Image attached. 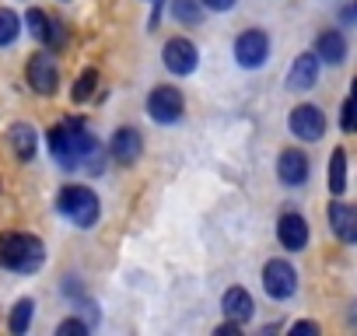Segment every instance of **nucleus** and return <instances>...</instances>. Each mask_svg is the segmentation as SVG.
Masks as SVG:
<instances>
[{
  "mask_svg": "<svg viewBox=\"0 0 357 336\" xmlns=\"http://www.w3.org/2000/svg\"><path fill=\"white\" fill-rule=\"evenodd\" d=\"M263 287H266V294L277 298V301L291 298L294 287H298V273H294V266H291L287 259H270V263L263 266Z\"/></svg>",
  "mask_w": 357,
  "mask_h": 336,
  "instance_id": "obj_6",
  "label": "nucleus"
},
{
  "mask_svg": "<svg viewBox=\"0 0 357 336\" xmlns=\"http://www.w3.org/2000/svg\"><path fill=\"white\" fill-rule=\"evenodd\" d=\"M8 140H11V151L18 161H32L36 158V130L29 123H15L8 130Z\"/></svg>",
  "mask_w": 357,
  "mask_h": 336,
  "instance_id": "obj_16",
  "label": "nucleus"
},
{
  "mask_svg": "<svg viewBox=\"0 0 357 336\" xmlns=\"http://www.w3.org/2000/svg\"><path fill=\"white\" fill-rule=\"evenodd\" d=\"M56 333H88V322H81V319H63V322L56 326Z\"/></svg>",
  "mask_w": 357,
  "mask_h": 336,
  "instance_id": "obj_25",
  "label": "nucleus"
},
{
  "mask_svg": "<svg viewBox=\"0 0 357 336\" xmlns=\"http://www.w3.org/2000/svg\"><path fill=\"white\" fill-rule=\"evenodd\" d=\"M277 176H280V183H287V186H301V183L308 179V158H305V151H298V147L280 151V158H277Z\"/></svg>",
  "mask_w": 357,
  "mask_h": 336,
  "instance_id": "obj_11",
  "label": "nucleus"
},
{
  "mask_svg": "<svg viewBox=\"0 0 357 336\" xmlns=\"http://www.w3.org/2000/svg\"><path fill=\"white\" fill-rule=\"evenodd\" d=\"M319 56L315 53H301L298 60H294V67H291V74H287V84L294 88V91H305V88H312L315 84V77H319Z\"/></svg>",
  "mask_w": 357,
  "mask_h": 336,
  "instance_id": "obj_15",
  "label": "nucleus"
},
{
  "mask_svg": "<svg viewBox=\"0 0 357 336\" xmlns=\"http://www.w3.org/2000/svg\"><path fill=\"white\" fill-rule=\"evenodd\" d=\"M140 151H144V144H140V133H137L133 126H123V130L112 133V144H109L112 161H119V165H133V161L140 158Z\"/></svg>",
  "mask_w": 357,
  "mask_h": 336,
  "instance_id": "obj_13",
  "label": "nucleus"
},
{
  "mask_svg": "<svg viewBox=\"0 0 357 336\" xmlns=\"http://www.w3.org/2000/svg\"><path fill=\"white\" fill-rule=\"evenodd\" d=\"M204 8H211V11H228V8H235V0H204Z\"/></svg>",
  "mask_w": 357,
  "mask_h": 336,
  "instance_id": "obj_27",
  "label": "nucleus"
},
{
  "mask_svg": "<svg viewBox=\"0 0 357 336\" xmlns=\"http://www.w3.org/2000/svg\"><path fill=\"white\" fill-rule=\"evenodd\" d=\"M46 259V245L36 235H0V266L15 273H36Z\"/></svg>",
  "mask_w": 357,
  "mask_h": 336,
  "instance_id": "obj_2",
  "label": "nucleus"
},
{
  "mask_svg": "<svg viewBox=\"0 0 357 336\" xmlns=\"http://www.w3.org/2000/svg\"><path fill=\"white\" fill-rule=\"evenodd\" d=\"M56 207L77 228H91L98 221V211H102L98 207V197L91 190H84V186H63L60 197H56Z\"/></svg>",
  "mask_w": 357,
  "mask_h": 336,
  "instance_id": "obj_3",
  "label": "nucleus"
},
{
  "mask_svg": "<svg viewBox=\"0 0 357 336\" xmlns=\"http://www.w3.org/2000/svg\"><path fill=\"white\" fill-rule=\"evenodd\" d=\"M343 130H347V133H354V130H357V81H354L350 98L343 102Z\"/></svg>",
  "mask_w": 357,
  "mask_h": 336,
  "instance_id": "obj_24",
  "label": "nucleus"
},
{
  "mask_svg": "<svg viewBox=\"0 0 357 336\" xmlns=\"http://www.w3.org/2000/svg\"><path fill=\"white\" fill-rule=\"evenodd\" d=\"M266 56H270V39H266V32H259V29H252V32H242L238 39H235V60L242 63V67H263L266 63Z\"/></svg>",
  "mask_w": 357,
  "mask_h": 336,
  "instance_id": "obj_7",
  "label": "nucleus"
},
{
  "mask_svg": "<svg viewBox=\"0 0 357 336\" xmlns=\"http://www.w3.org/2000/svg\"><path fill=\"white\" fill-rule=\"evenodd\" d=\"M183 112H186V102H183V91H178V88L165 84V88H154L147 95V116L154 123H178Z\"/></svg>",
  "mask_w": 357,
  "mask_h": 336,
  "instance_id": "obj_4",
  "label": "nucleus"
},
{
  "mask_svg": "<svg viewBox=\"0 0 357 336\" xmlns=\"http://www.w3.org/2000/svg\"><path fill=\"white\" fill-rule=\"evenodd\" d=\"M25 25H29V32L36 36V39H43L46 43V36H50V18H46V11H39V8H29V15H25Z\"/></svg>",
  "mask_w": 357,
  "mask_h": 336,
  "instance_id": "obj_22",
  "label": "nucleus"
},
{
  "mask_svg": "<svg viewBox=\"0 0 357 336\" xmlns=\"http://www.w3.org/2000/svg\"><path fill=\"white\" fill-rule=\"evenodd\" d=\"M200 4L197 0H172V18L175 22H183V25H197L200 22Z\"/></svg>",
  "mask_w": 357,
  "mask_h": 336,
  "instance_id": "obj_20",
  "label": "nucleus"
},
{
  "mask_svg": "<svg viewBox=\"0 0 357 336\" xmlns=\"http://www.w3.org/2000/svg\"><path fill=\"white\" fill-rule=\"evenodd\" d=\"M50 151H53L56 165L67 168V172H77V168L102 172V161H105L98 140L77 119H67V123H60V126L50 130Z\"/></svg>",
  "mask_w": 357,
  "mask_h": 336,
  "instance_id": "obj_1",
  "label": "nucleus"
},
{
  "mask_svg": "<svg viewBox=\"0 0 357 336\" xmlns=\"http://www.w3.org/2000/svg\"><path fill=\"white\" fill-rule=\"evenodd\" d=\"M22 32V18L11 8H0V46H11Z\"/></svg>",
  "mask_w": 357,
  "mask_h": 336,
  "instance_id": "obj_19",
  "label": "nucleus"
},
{
  "mask_svg": "<svg viewBox=\"0 0 357 336\" xmlns=\"http://www.w3.org/2000/svg\"><path fill=\"white\" fill-rule=\"evenodd\" d=\"M277 238H280V245H284L287 252L305 249V245H308V221H305L301 214H294V211L280 214V221H277Z\"/></svg>",
  "mask_w": 357,
  "mask_h": 336,
  "instance_id": "obj_10",
  "label": "nucleus"
},
{
  "mask_svg": "<svg viewBox=\"0 0 357 336\" xmlns=\"http://www.w3.org/2000/svg\"><path fill=\"white\" fill-rule=\"evenodd\" d=\"M329 228H333V235H336L340 242L354 245V242H357V207L336 200V204L329 207Z\"/></svg>",
  "mask_w": 357,
  "mask_h": 336,
  "instance_id": "obj_12",
  "label": "nucleus"
},
{
  "mask_svg": "<svg viewBox=\"0 0 357 336\" xmlns=\"http://www.w3.org/2000/svg\"><path fill=\"white\" fill-rule=\"evenodd\" d=\"M25 77H29V88L36 95H53L60 84V67H56L53 53H36L25 67Z\"/></svg>",
  "mask_w": 357,
  "mask_h": 336,
  "instance_id": "obj_5",
  "label": "nucleus"
},
{
  "mask_svg": "<svg viewBox=\"0 0 357 336\" xmlns=\"http://www.w3.org/2000/svg\"><path fill=\"white\" fill-rule=\"evenodd\" d=\"M161 56H165V67H168L172 74H178V77L193 74L197 63H200V53H197V46H193L190 39H168Z\"/></svg>",
  "mask_w": 357,
  "mask_h": 336,
  "instance_id": "obj_8",
  "label": "nucleus"
},
{
  "mask_svg": "<svg viewBox=\"0 0 357 336\" xmlns=\"http://www.w3.org/2000/svg\"><path fill=\"white\" fill-rule=\"evenodd\" d=\"M32 315H36V305H32L29 298L18 301L15 312H11V333H25V329L32 326Z\"/></svg>",
  "mask_w": 357,
  "mask_h": 336,
  "instance_id": "obj_21",
  "label": "nucleus"
},
{
  "mask_svg": "<svg viewBox=\"0 0 357 336\" xmlns=\"http://www.w3.org/2000/svg\"><path fill=\"white\" fill-rule=\"evenodd\" d=\"M291 133L298 140H322L326 133V116L319 105H298L291 112Z\"/></svg>",
  "mask_w": 357,
  "mask_h": 336,
  "instance_id": "obj_9",
  "label": "nucleus"
},
{
  "mask_svg": "<svg viewBox=\"0 0 357 336\" xmlns=\"http://www.w3.org/2000/svg\"><path fill=\"white\" fill-rule=\"evenodd\" d=\"M329 190H333V197H340L347 190V154L340 147L329 158Z\"/></svg>",
  "mask_w": 357,
  "mask_h": 336,
  "instance_id": "obj_18",
  "label": "nucleus"
},
{
  "mask_svg": "<svg viewBox=\"0 0 357 336\" xmlns=\"http://www.w3.org/2000/svg\"><path fill=\"white\" fill-rule=\"evenodd\" d=\"M291 333H294V336H305V333H308V336H315V333H319V326H315V322H294V326H291Z\"/></svg>",
  "mask_w": 357,
  "mask_h": 336,
  "instance_id": "obj_26",
  "label": "nucleus"
},
{
  "mask_svg": "<svg viewBox=\"0 0 357 336\" xmlns=\"http://www.w3.org/2000/svg\"><path fill=\"white\" fill-rule=\"evenodd\" d=\"M95 84H98V70H84V74L77 77V84H74V102L91 98V95H95Z\"/></svg>",
  "mask_w": 357,
  "mask_h": 336,
  "instance_id": "obj_23",
  "label": "nucleus"
},
{
  "mask_svg": "<svg viewBox=\"0 0 357 336\" xmlns=\"http://www.w3.org/2000/svg\"><path fill=\"white\" fill-rule=\"evenodd\" d=\"M315 56H319L322 63H343V56H347V39H343L340 32H322L319 43H315Z\"/></svg>",
  "mask_w": 357,
  "mask_h": 336,
  "instance_id": "obj_17",
  "label": "nucleus"
},
{
  "mask_svg": "<svg viewBox=\"0 0 357 336\" xmlns=\"http://www.w3.org/2000/svg\"><path fill=\"white\" fill-rule=\"evenodd\" d=\"M221 308H225V319L245 326L252 319V312H256V301H252V294L245 287H228L225 298H221Z\"/></svg>",
  "mask_w": 357,
  "mask_h": 336,
  "instance_id": "obj_14",
  "label": "nucleus"
}]
</instances>
